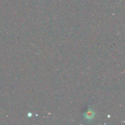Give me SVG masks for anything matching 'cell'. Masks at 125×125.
<instances>
[{
	"mask_svg": "<svg viewBox=\"0 0 125 125\" xmlns=\"http://www.w3.org/2000/svg\"><path fill=\"white\" fill-rule=\"evenodd\" d=\"M84 116H85V118H87V119L91 120L94 117V116H95V113H94V112L92 110L89 109L85 112V114H84Z\"/></svg>",
	"mask_w": 125,
	"mask_h": 125,
	"instance_id": "6da1fadb",
	"label": "cell"
}]
</instances>
